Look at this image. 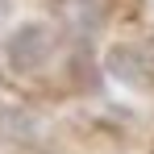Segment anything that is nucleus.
Segmentation results:
<instances>
[{
    "label": "nucleus",
    "instance_id": "nucleus-1",
    "mask_svg": "<svg viewBox=\"0 0 154 154\" xmlns=\"http://www.w3.org/2000/svg\"><path fill=\"white\" fill-rule=\"evenodd\" d=\"M13 71H38L50 58V29L42 21H25L21 29H13V38L4 42Z\"/></svg>",
    "mask_w": 154,
    "mask_h": 154
},
{
    "label": "nucleus",
    "instance_id": "nucleus-2",
    "mask_svg": "<svg viewBox=\"0 0 154 154\" xmlns=\"http://www.w3.org/2000/svg\"><path fill=\"white\" fill-rule=\"evenodd\" d=\"M67 17L79 29H96L104 21V0H67Z\"/></svg>",
    "mask_w": 154,
    "mask_h": 154
},
{
    "label": "nucleus",
    "instance_id": "nucleus-3",
    "mask_svg": "<svg viewBox=\"0 0 154 154\" xmlns=\"http://www.w3.org/2000/svg\"><path fill=\"white\" fill-rule=\"evenodd\" d=\"M150 8H154V0H150Z\"/></svg>",
    "mask_w": 154,
    "mask_h": 154
}]
</instances>
